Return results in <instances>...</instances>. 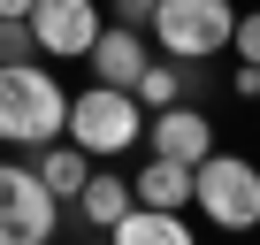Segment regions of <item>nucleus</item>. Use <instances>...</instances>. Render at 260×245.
<instances>
[{
    "label": "nucleus",
    "instance_id": "20e7f679",
    "mask_svg": "<svg viewBox=\"0 0 260 245\" xmlns=\"http://www.w3.org/2000/svg\"><path fill=\"white\" fill-rule=\"evenodd\" d=\"M153 39L169 62H214L237 39V8L230 0H161L153 8Z\"/></svg>",
    "mask_w": 260,
    "mask_h": 245
},
{
    "label": "nucleus",
    "instance_id": "39448f33",
    "mask_svg": "<svg viewBox=\"0 0 260 245\" xmlns=\"http://www.w3.org/2000/svg\"><path fill=\"white\" fill-rule=\"evenodd\" d=\"M61 230V199L46 192V176L31 161H0V245H54Z\"/></svg>",
    "mask_w": 260,
    "mask_h": 245
},
{
    "label": "nucleus",
    "instance_id": "f257e3e1",
    "mask_svg": "<svg viewBox=\"0 0 260 245\" xmlns=\"http://www.w3.org/2000/svg\"><path fill=\"white\" fill-rule=\"evenodd\" d=\"M54 138H69V92H61V77L39 69V54L31 62H0V146L39 154Z\"/></svg>",
    "mask_w": 260,
    "mask_h": 245
},
{
    "label": "nucleus",
    "instance_id": "dca6fc26",
    "mask_svg": "<svg viewBox=\"0 0 260 245\" xmlns=\"http://www.w3.org/2000/svg\"><path fill=\"white\" fill-rule=\"evenodd\" d=\"M153 8H161V0H107L115 23H153Z\"/></svg>",
    "mask_w": 260,
    "mask_h": 245
},
{
    "label": "nucleus",
    "instance_id": "7ed1b4c3",
    "mask_svg": "<svg viewBox=\"0 0 260 245\" xmlns=\"http://www.w3.org/2000/svg\"><path fill=\"white\" fill-rule=\"evenodd\" d=\"M69 138H77L92 161L130 154V146L146 138V107H138V92H122V84H84V92L69 100Z\"/></svg>",
    "mask_w": 260,
    "mask_h": 245
},
{
    "label": "nucleus",
    "instance_id": "a211bd4d",
    "mask_svg": "<svg viewBox=\"0 0 260 245\" xmlns=\"http://www.w3.org/2000/svg\"><path fill=\"white\" fill-rule=\"evenodd\" d=\"M39 8V0H0V16H31Z\"/></svg>",
    "mask_w": 260,
    "mask_h": 245
},
{
    "label": "nucleus",
    "instance_id": "9b49d317",
    "mask_svg": "<svg viewBox=\"0 0 260 245\" xmlns=\"http://www.w3.org/2000/svg\"><path fill=\"white\" fill-rule=\"evenodd\" d=\"M130 199H138V207H169V215H184V207H191V169L153 154V161L138 169V184H130Z\"/></svg>",
    "mask_w": 260,
    "mask_h": 245
},
{
    "label": "nucleus",
    "instance_id": "f03ea898",
    "mask_svg": "<svg viewBox=\"0 0 260 245\" xmlns=\"http://www.w3.org/2000/svg\"><path fill=\"white\" fill-rule=\"evenodd\" d=\"M191 207L214 222V230H260V161H245V154H207L199 169H191Z\"/></svg>",
    "mask_w": 260,
    "mask_h": 245
},
{
    "label": "nucleus",
    "instance_id": "f8f14e48",
    "mask_svg": "<svg viewBox=\"0 0 260 245\" xmlns=\"http://www.w3.org/2000/svg\"><path fill=\"white\" fill-rule=\"evenodd\" d=\"M130 207H138V199H130V184H122V176H107V169H92V184L77 192V215H84L92 230H115Z\"/></svg>",
    "mask_w": 260,
    "mask_h": 245
},
{
    "label": "nucleus",
    "instance_id": "f3484780",
    "mask_svg": "<svg viewBox=\"0 0 260 245\" xmlns=\"http://www.w3.org/2000/svg\"><path fill=\"white\" fill-rule=\"evenodd\" d=\"M230 84H237V100H260V69H245V62H237V77H230Z\"/></svg>",
    "mask_w": 260,
    "mask_h": 245
},
{
    "label": "nucleus",
    "instance_id": "9d476101",
    "mask_svg": "<svg viewBox=\"0 0 260 245\" xmlns=\"http://www.w3.org/2000/svg\"><path fill=\"white\" fill-rule=\"evenodd\" d=\"M107 245H199V237H191V222L169 215V207H130V215L107 230Z\"/></svg>",
    "mask_w": 260,
    "mask_h": 245
},
{
    "label": "nucleus",
    "instance_id": "0eeeda50",
    "mask_svg": "<svg viewBox=\"0 0 260 245\" xmlns=\"http://www.w3.org/2000/svg\"><path fill=\"white\" fill-rule=\"evenodd\" d=\"M146 146H153L161 161H184V169H199V161L214 154V122L199 115V100L153 107V115H146Z\"/></svg>",
    "mask_w": 260,
    "mask_h": 245
},
{
    "label": "nucleus",
    "instance_id": "4468645a",
    "mask_svg": "<svg viewBox=\"0 0 260 245\" xmlns=\"http://www.w3.org/2000/svg\"><path fill=\"white\" fill-rule=\"evenodd\" d=\"M39 39H31V16H0V62H31Z\"/></svg>",
    "mask_w": 260,
    "mask_h": 245
},
{
    "label": "nucleus",
    "instance_id": "2eb2a0df",
    "mask_svg": "<svg viewBox=\"0 0 260 245\" xmlns=\"http://www.w3.org/2000/svg\"><path fill=\"white\" fill-rule=\"evenodd\" d=\"M230 54H237L245 69H260V8H237V39H230Z\"/></svg>",
    "mask_w": 260,
    "mask_h": 245
},
{
    "label": "nucleus",
    "instance_id": "423d86ee",
    "mask_svg": "<svg viewBox=\"0 0 260 245\" xmlns=\"http://www.w3.org/2000/svg\"><path fill=\"white\" fill-rule=\"evenodd\" d=\"M100 31H107L100 0H39V8H31V39H39L46 62H84Z\"/></svg>",
    "mask_w": 260,
    "mask_h": 245
},
{
    "label": "nucleus",
    "instance_id": "ddd939ff",
    "mask_svg": "<svg viewBox=\"0 0 260 245\" xmlns=\"http://www.w3.org/2000/svg\"><path fill=\"white\" fill-rule=\"evenodd\" d=\"M130 92H138V107H146V115H153V107H176V100L191 92V62H146Z\"/></svg>",
    "mask_w": 260,
    "mask_h": 245
},
{
    "label": "nucleus",
    "instance_id": "6e6552de",
    "mask_svg": "<svg viewBox=\"0 0 260 245\" xmlns=\"http://www.w3.org/2000/svg\"><path fill=\"white\" fill-rule=\"evenodd\" d=\"M153 54H146V39H138V23H107L100 39H92V54H84V69H92V84H138V69H146Z\"/></svg>",
    "mask_w": 260,
    "mask_h": 245
},
{
    "label": "nucleus",
    "instance_id": "1a4fd4ad",
    "mask_svg": "<svg viewBox=\"0 0 260 245\" xmlns=\"http://www.w3.org/2000/svg\"><path fill=\"white\" fill-rule=\"evenodd\" d=\"M39 176H46V192L61 199V207H77V192L92 184V154L77 146V138H54V146H39V161H31Z\"/></svg>",
    "mask_w": 260,
    "mask_h": 245
}]
</instances>
